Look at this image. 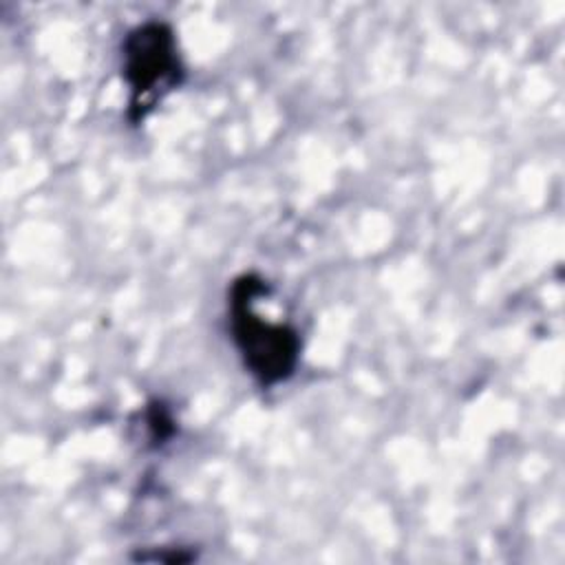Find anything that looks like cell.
Here are the masks:
<instances>
[{"label": "cell", "mask_w": 565, "mask_h": 565, "mask_svg": "<svg viewBox=\"0 0 565 565\" xmlns=\"http://www.w3.org/2000/svg\"><path fill=\"white\" fill-rule=\"evenodd\" d=\"M265 291V282L252 274L236 278L230 291V324L249 373L263 386H274L291 377L300 358V338L294 327L269 322L254 311V300Z\"/></svg>", "instance_id": "obj_1"}, {"label": "cell", "mask_w": 565, "mask_h": 565, "mask_svg": "<svg viewBox=\"0 0 565 565\" xmlns=\"http://www.w3.org/2000/svg\"><path fill=\"white\" fill-rule=\"evenodd\" d=\"M121 55L124 79L130 88L128 117L130 121H141L157 99L183 79L174 31L166 22H143L126 35Z\"/></svg>", "instance_id": "obj_2"}]
</instances>
